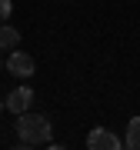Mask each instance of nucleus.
<instances>
[{
  "mask_svg": "<svg viewBox=\"0 0 140 150\" xmlns=\"http://www.w3.org/2000/svg\"><path fill=\"white\" fill-rule=\"evenodd\" d=\"M50 120L43 113H17V144L20 147H40L50 144Z\"/></svg>",
  "mask_w": 140,
  "mask_h": 150,
  "instance_id": "1",
  "label": "nucleus"
},
{
  "mask_svg": "<svg viewBox=\"0 0 140 150\" xmlns=\"http://www.w3.org/2000/svg\"><path fill=\"white\" fill-rule=\"evenodd\" d=\"M87 147L90 150H120L124 140L113 134V130H107V127H93L90 134H87Z\"/></svg>",
  "mask_w": 140,
  "mask_h": 150,
  "instance_id": "2",
  "label": "nucleus"
},
{
  "mask_svg": "<svg viewBox=\"0 0 140 150\" xmlns=\"http://www.w3.org/2000/svg\"><path fill=\"white\" fill-rule=\"evenodd\" d=\"M7 70H10L13 77H23V80H27V77H33V70H37V64H33V57L30 54H23V50H10V57H7Z\"/></svg>",
  "mask_w": 140,
  "mask_h": 150,
  "instance_id": "3",
  "label": "nucleus"
},
{
  "mask_svg": "<svg viewBox=\"0 0 140 150\" xmlns=\"http://www.w3.org/2000/svg\"><path fill=\"white\" fill-rule=\"evenodd\" d=\"M4 103H7V110H10L13 117H17V113H27L30 103H33V90H30V87H13V90L4 97Z\"/></svg>",
  "mask_w": 140,
  "mask_h": 150,
  "instance_id": "4",
  "label": "nucleus"
},
{
  "mask_svg": "<svg viewBox=\"0 0 140 150\" xmlns=\"http://www.w3.org/2000/svg\"><path fill=\"white\" fill-rule=\"evenodd\" d=\"M17 43H20V30L10 23H0V50H13Z\"/></svg>",
  "mask_w": 140,
  "mask_h": 150,
  "instance_id": "5",
  "label": "nucleus"
},
{
  "mask_svg": "<svg viewBox=\"0 0 140 150\" xmlns=\"http://www.w3.org/2000/svg\"><path fill=\"white\" fill-rule=\"evenodd\" d=\"M124 147L127 150H140V117H134L127 123V137H124Z\"/></svg>",
  "mask_w": 140,
  "mask_h": 150,
  "instance_id": "6",
  "label": "nucleus"
},
{
  "mask_svg": "<svg viewBox=\"0 0 140 150\" xmlns=\"http://www.w3.org/2000/svg\"><path fill=\"white\" fill-rule=\"evenodd\" d=\"M10 13H13V4H10V0H0V23L10 20Z\"/></svg>",
  "mask_w": 140,
  "mask_h": 150,
  "instance_id": "7",
  "label": "nucleus"
},
{
  "mask_svg": "<svg viewBox=\"0 0 140 150\" xmlns=\"http://www.w3.org/2000/svg\"><path fill=\"white\" fill-rule=\"evenodd\" d=\"M0 67H7V57H4V50H0Z\"/></svg>",
  "mask_w": 140,
  "mask_h": 150,
  "instance_id": "8",
  "label": "nucleus"
},
{
  "mask_svg": "<svg viewBox=\"0 0 140 150\" xmlns=\"http://www.w3.org/2000/svg\"><path fill=\"white\" fill-rule=\"evenodd\" d=\"M4 110H7V103H4V100H0V113H4Z\"/></svg>",
  "mask_w": 140,
  "mask_h": 150,
  "instance_id": "9",
  "label": "nucleus"
}]
</instances>
